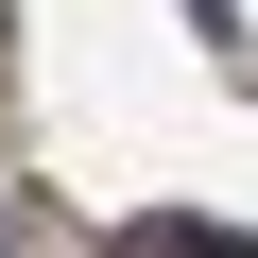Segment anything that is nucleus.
I'll return each mask as SVG.
<instances>
[{
  "label": "nucleus",
  "instance_id": "nucleus-1",
  "mask_svg": "<svg viewBox=\"0 0 258 258\" xmlns=\"http://www.w3.org/2000/svg\"><path fill=\"white\" fill-rule=\"evenodd\" d=\"M138 258H241L224 224H138Z\"/></svg>",
  "mask_w": 258,
  "mask_h": 258
}]
</instances>
